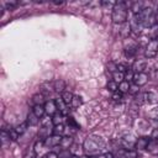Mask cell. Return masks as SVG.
Instances as JSON below:
<instances>
[{
  "instance_id": "obj_1",
  "label": "cell",
  "mask_w": 158,
  "mask_h": 158,
  "mask_svg": "<svg viewBox=\"0 0 158 158\" xmlns=\"http://www.w3.org/2000/svg\"><path fill=\"white\" fill-rule=\"evenodd\" d=\"M104 147H105V142H104L102 137L96 136V135L88 136L83 143V149H84L85 154L93 156V157L96 156L98 153H100Z\"/></svg>"
},
{
  "instance_id": "obj_2",
  "label": "cell",
  "mask_w": 158,
  "mask_h": 158,
  "mask_svg": "<svg viewBox=\"0 0 158 158\" xmlns=\"http://www.w3.org/2000/svg\"><path fill=\"white\" fill-rule=\"evenodd\" d=\"M135 22L141 25L142 27L152 28L154 25H157V17L151 7H144L138 15H135Z\"/></svg>"
},
{
  "instance_id": "obj_3",
  "label": "cell",
  "mask_w": 158,
  "mask_h": 158,
  "mask_svg": "<svg viewBox=\"0 0 158 158\" xmlns=\"http://www.w3.org/2000/svg\"><path fill=\"white\" fill-rule=\"evenodd\" d=\"M127 6L128 4L125 2V1H117L115 2L114 7H112V15H111V19L114 21V23H125L127 21Z\"/></svg>"
},
{
  "instance_id": "obj_4",
  "label": "cell",
  "mask_w": 158,
  "mask_h": 158,
  "mask_svg": "<svg viewBox=\"0 0 158 158\" xmlns=\"http://www.w3.org/2000/svg\"><path fill=\"white\" fill-rule=\"evenodd\" d=\"M158 53V38L156 40H151L147 46H146V49H144V56L147 58H154Z\"/></svg>"
},
{
  "instance_id": "obj_5",
  "label": "cell",
  "mask_w": 158,
  "mask_h": 158,
  "mask_svg": "<svg viewBox=\"0 0 158 158\" xmlns=\"http://www.w3.org/2000/svg\"><path fill=\"white\" fill-rule=\"evenodd\" d=\"M116 158H138V153L133 149L121 148L116 152Z\"/></svg>"
},
{
  "instance_id": "obj_6",
  "label": "cell",
  "mask_w": 158,
  "mask_h": 158,
  "mask_svg": "<svg viewBox=\"0 0 158 158\" xmlns=\"http://www.w3.org/2000/svg\"><path fill=\"white\" fill-rule=\"evenodd\" d=\"M60 141H62V136H58V135H51L49 137H47L44 141H43V144L46 147H57L60 144Z\"/></svg>"
},
{
  "instance_id": "obj_7",
  "label": "cell",
  "mask_w": 158,
  "mask_h": 158,
  "mask_svg": "<svg viewBox=\"0 0 158 158\" xmlns=\"http://www.w3.org/2000/svg\"><path fill=\"white\" fill-rule=\"evenodd\" d=\"M148 79H149V77H148L147 73H144V72L143 73H136L135 77H133V83L137 86H143V85L147 84Z\"/></svg>"
},
{
  "instance_id": "obj_8",
  "label": "cell",
  "mask_w": 158,
  "mask_h": 158,
  "mask_svg": "<svg viewBox=\"0 0 158 158\" xmlns=\"http://www.w3.org/2000/svg\"><path fill=\"white\" fill-rule=\"evenodd\" d=\"M146 68H147V63H146L143 59H137V60L133 63V65H132L131 69H132L133 73L136 74V73H143Z\"/></svg>"
},
{
  "instance_id": "obj_9",
  "label": "cell",
  "mask_w": 158,
  "mask_h": 158,
  "mask_svg": "<svg viewBox=\"0 0 158 158\" xmlns=\"http://www.w3.org/2000/svg\"><path fill=\"white\" fill-rule=\"evenodd\" d=\"M51 131H53V128H51L48 123H43V125L41 126V128L38 130V137H40L41 139H43V141H44L47 137H49V136H51V135H49V133H51Z\"/></svg>"
},
{
  "instance_id": "obj_10",
  "label": "cell",
  "mask_w": 158,
  "mask_h": 158,
  "mask_svg": "<svg viewBox=\"0 0 158 158\" xmlns=\"http://www.w3.org/2000/svg\"><path fill=\"white\" fill-rule=\"evenodd\" d=\"M136 141H137V139H135L133 136L128 135V136H125V137L121 139V143H122V146H123L126 149H132V148H135Z\"/></svg>"
},
{
  "instance_id": "obj_11",
  "label": "cell",
  "mask_w": 158,
  "mask_h": 158,
  "mask_svg": "<svg viewBox=\"0 0 158 158\" xmlns=\"http://www.w3.org/2000/svg\"><path fill=\"white\" fill-rule=\"evenodd\" d=\"M149 138L148 137H139L137 141H136V144H135V148L137 151H143V149H147L148 144H149Z\"/></svg>"
},
{
  "instance_id": "obj_12",
  "label": "cell",
  "mask_w": 158,
  "mask_h": 158,
  "mask_svg": "<svg viewBox=\"0 0 158 158\" xmlns=\"http://www.w3.org/2000/svg\"><path fill=\"white\" fill-rule=\"evenodd\" d=\"M44 110H46V114L48 116H53L56 112H57V105H56V101L53 100H49V101H46L44 104Z\"/></svg>"
},
{
  "instance_id": "obj_13",
  "label": "cell",
  "mask_w": 158,
  "mask_h": 158,
  "mask_svg": "<svg viewBox=\"0 0 158 158\" xmlns=\"http://www.w3.org/2000/svg\"><path fill=\"white\" fill-rule=\"evenodd\" d=\"M143 98H144V101L148 104H157L158 102V95L153 91H148V93L143 94Z\"/></svg>"
},
{
  "instance_id": "obj_14",
  "label": "cell",
  "mask_w": 158,
  "mask_h": 158,
  "mask_svg": "<svg viewBox=\"0 0 158 158\" xmlns=\"http://www.w3.org/2000/svg\"><path fill=\"white\" fill-rule=\"evenodd\" d=\"M31 104L33 106H36V105H44L46 104L44 102V95L42 93L41 94H35L32 96V99H31Z\"/></svg>"
},
{
  "instance_id": "obj_15",
  "label": "cell",
  "mask_w": 158,
  "mask_h": 158,
  "mask_svg": "<svg viewBox=\"0 0 158 158\" xmlns=\"http://www.w3.org/2000/svg\"><path fill=\"white\" fill-rule=\"evenodd\" d=\"M72 143H73V138L70 136H65V137H62V141H60L59 146L62 147V149L69 151V147L72 146Z\"/></svg>"
},
{
  "instance_id": "obj_16",
  "label": "cell",
  "mask_w": 158,
  "mask_h": 158,
  "mask_svg": "<svg viewBox=\"0 0 158 158\" xmlns=\"http://www.w3.org/2000/svg\"><path fill=\"white\" fill-rule=\"evenodd\" d=\"M143 9H144V4L141 2V1L132 2V5H131V10H132V12H133L135 15H138Z\"/></svg>"
},
{
  "instance_id": "obj_17",
  "label": "cell",
  "mask_w": 158,
  "mask_h": 158,
  "mask_svg": "<svg viewBox=\"0 0 158 158\" xmlns=\"http://www.w3.org/2000/svg\"><path fill=\"white\" fill-rule=\"evenodd\" d=\"M53 86H54V91H57V93H63V91H65L64 89H65V83L62 80V79H58V80H56V81H53Z\"/></svg>"
},
{
  "instance_id": "obj_18",
  "label": "cell",
  "mask_w": 158,
  "mask_h": 158,
  "mask_svg": "<svg viewBox=\"0 0 158 158\" xmlns=\"http://www.w3.org/2000/svg\"><path fill=\"white\" fill-rule=\"evenodd\" d=\"M56 101V105H57V109H58V111L60 112V114H63V115H65L67 114V111H68V109H67V104L62 100V99H57V100H54Z\"/></svg>"
},
{
  "instance_id": "obj_19",
  "label": "cell",
  "mask_w": 158,
  "mask_h": 158,
  "mask_svg": "<svg viewBox=\"0 0 158 158\" xmlns=\"http://www.w3.org/2000/svg\"><path fill=\"white\" fill-rule=\"evenodd\" d=\"M63 120H64V115H63V114H60V112L58 111V112H56V114L52 116L51 122H52L54 126H57V125L63 123Z\"/></svg>"
},
{
  "instance_id": "obj_20",
  "label": "cell",
  "mask_w": 158,
  "mask_h": 158,
  "mask_svg": "<svg viewBox=\"0 0 158 158\" xmlns=\"http://www.w3.org/2000/svg\"><path fill=\"white\" fill-rule=\"evenodd\" d=\"M136 53H137V46H136V44H131V46H128V47L125 48V54H126V57H128V58L135 57Z\"/></svg>"
},
{
  "instance_id": "obj_21",
  "label": "cell",
  "mask_w": 158,
  "mask_h": 158,
  "mask_svg": "<svg viewBox=\"0 0 158 158\" xmlns=\"http://www.w3.org/2000/svg\"><path fill=\"white\" fill-rule=\"evenodd\" d=\"M32 112L38 117V118H41L44 114H46V110H44V105H36V106H33V109H32Z\"/></svg>"
},
{
  "instance_id": "obj_22",
  "label": "cell",
  "mask_w": 158,
  "mask_h": 158,
  "mask_svg": "<svg viewBox=\"0 0 158 158\" xmlns=\"http://www.w3.org/2000/svg\"><path fill=\"white\" fill-rule=\"evenodd\" d=\"M73 96H74V95H73L70 91H63V93H62V98H60V99H62V100H63V101L69 106V105H70V102H72V100H73Z\"/></svg>"
},
{
  "instance_id": "obj_23",
  "label": "cell",
  "mask_w": 158,
  "mask_h": 158,
  "mask_svg": "<svg viewBox=\"0 0 158 158\" xmlns=\"http://www.w3.org/2000/svg\"><path fill=\"white\" fill-rule=\"evenodd\" d=\"M81 104H83L81 98H80L79 95H74V96H73V100H72V102H70L69 106H70L72 109H77V107H79Z\"/></svg>"
},
{
  "instance_id": "obj_24",
  "label": "cell",
  "mask_w": 158,
  "mask_h": 158,
  "mask_svg": "<svg viewBox=\"0 0 158 158\" xmlns=\"http://www.w3.org/2000/svg\"><path fill=\"white\" fill-rule=\"evenodd\" d=\"M38 121H40V118H38L33 112H31V114L27 116V120H26V122H27L30 126H36V125L38 123Z\"/></svg>"
},
{
  "instance_id": "obj_25",
  "label": "cell",
  "mask_w": 158,
  "mask_h": 158,
  "mask_svg": "<svg viewBox=\"0 0 158 158\" xmlns=\"http://www.w3.org/2000/svg\"><path fill=\"white\" fill-rule=\"evenodd\" d=\"M130 86H131V84H130L128 81L123 80V81H121V83L118 84V91H121L122 94L128 93V91H130Z\"/></svg>"
},
{
  "instance_id": "obj_26",
  "label": "cell",
  "mask_w": 158,
  "mask_h": 158,
  "mask_svg": "<svg viewBox=\"0 0 158 158\" xmlns=\"http://www.w3.org/2000/svg\"><path fill=\"white\" fill-rule=\"evenodd\" d=\"M112 80H114V81H116L117 84H120L121 81H123V80H125V74L117 70V72H115V73L112 74Z\"/></svg>"
},
{
  "instance_id": "obj_27",
  "label": "cell",
  "mask_w": 158,
  "mask_h": 158,
  "mask_svg": "<svg viewBox=\"0 0 158 158\" xmlns=\"http://www.w3.org/2000/svg\"><path fill=\"white\" fill-rule=\"evenodd\" d=\"M27 127H28V123H27V122L25 121V122H22V123H20V125H17L15 130H16V132H17V133H19V135L21 136L22 133H25V132H26Z\"/></svg>"
},
{
  "instance_id": "obj_28",
  "label": "cell",
  "mask_w": 158,
  "mask_h": 158,
  "mask_svg": "<svg viewBox=\"0 0 158 158\" xmlns=\"http://www.w3.org/2000/svg\"><path fill=\"white\" fill-rule=\"evenodd\" d=\"M64 125L63 123H60V125H57V126H54V128H53V131H52V133L53 135H58V136H62L63 133H64Z\"/></svg>"
},
{
  "instance_id": "obj_29",
  "label": "cell",
  "mask_w": 158,
  "mask_h": 158,
  "mask_svg": "<svg viewBox=\"0 0 158 158\" xmlns=\"http://www.w3.org/2000/svg\"><path fill=\"white\" fill-rule=\"evenodd\" d=\"M67 123H68V126H69V128H74V130H77V128H79V125L75 122V120L73 118V117H70V116H68L67 118Z\"/></svg>"
},
{
  "instance_id": "obj_30",
  "label": "cell",
  "mask_w": 158,
  "mask_h": 158,
  "mask_svg": "<svg viewBox=\"0 0 158 158\" xmlns=\"http://www.w3.org/2000/svg\"><path fill=\"white\" fill-rule=\"evenodd\" d=\"M107 89H109L110 91L115 93V91H117V90H118V84H117L116 81L111 80V81H109V84H107Z\"/></svg>"
},
{
  "instance_id": "obj_31",
  "label": "cell",
  "mask_w": 158,
  "mask_h": 158,
  "mask_svg": "<svg viewBox=\"0 0 158 158\" xmlns=\"http://www.w3.org/2000/svg\"><path fill=\"white\" fill-rule=\"evenodd\" d=\"M133 77H135V73H133V70L130 68V69H128V70L125 73V80L130 83L131 80H133Z\"/></svg>"
},
{
  "instance_id": "obj_32",
  "label": "cell",
  "mask_w": 158,
  "mask_h": 158,
  "mask_svg": "<svg viewBox=\"0 0 158 158\" xmlns=\"http://www.w3.org/2000/svg\"><path fill=\"white\" fill-rule=\"evenodd\" d=\"M9 135H10V138H11V141H16L17 138H19V133L16 132V130L15 128H10L9 130Z\"/></svg>"
},
{
  "instance_id": "obj_33",
  "label": "cell",
  "mask_w": 158,
  "mask_h": 158,
  "mask_svg": "<svg viewBox=\"0 0 158 158\" xmlns=\"http://www.w3.org/2000/svg\"><path fill=\"white\" fill-rule=\"evenodd\" d=\"M107 68H109V72H110L111 74H114L115 72H117V64H116V63H114V62H109Z\"/></svg>"
},
{
  "instance_id": "obj_34",
  "label": "cell",
  "mask_w": 158,
  "mask_h": 158,
  "mask_svg": "<svg viewBox=\"0 0 158 158\" xmlns=\"http://www.w3.org/2000/svg\"><path fill=\"white\" fill-rule=\"evenodd\" d=\"M112 99L115 100V101H120L121 99H122V93L121 91H115V93H112Z\"/></svg>"
},
{
  "instance_id": "obj_35",
  "label": "cell",
  "mask_w": 158,
  "mask_h": 158,
  "mask_svg": "<svg viewBox=\"0 0 158 158\" xmlns=\"http://www.w3.org/2000/svg\"><path fill=\"white\" fill-rule=\"evenodd\" d=\"M23 158H36V151L35 149H30L25 153V157Z\"/></svg>"
},
{
  "instance_id": "obj_36",
  "label": "cell",
  "mask_w": 158,
  "mask_h": 158,
  "mask_svg": "<svg viewBox=\"0 0 158 158\" xmlns=\"http://www.w3.org/2000/svg\"><path fill=\"white\" fill-rule=\"evenodd\" d=\"M17 5H19V2H17V1H7V2H6V7H7L9 10L15 9Z\"/></svg>"
},
{
  "instance_id": "obj_37",
  "label": "cell",
  "mask_w": 158,
  "mask_h": 158,
  "mask_svg": "<svg viewBox=\"0 0 158 158\" xmlns=\"http://www.w3.org/2000/svg\"><path fill=\"white\" fill-rule=\"evenodd\" d=\"M42 158H58V154L54 153V152H48V153H46Z\"/></svg>"
},
{
  "instance_id": "obj_38",
  "label": "cell",
  "mask_w": 158,
  "mask_h": 158,
  "mask_svg": "<svg viewBox=\"0 0 158 158\" xmlns=\"http://www.w3.org/2000/svg\"><path fill=\"white\" fill-rule=\"evenodd\" d=\"M96 158H114V154L107 152V153H102V154H99Z\"/></svg>"
},
{
  "instance_id": "obj_39",
  "label": "cell",
  "mask_w": 158,
  "mask_h": 158,
  "mask_svg": "<svg viewBox=\"0 0 158 158\" xmlns=\"http://www.w3.org/2000/svg\"><path fill=\"white\" fill-rule=\"evenodd\" d=\"M151 138H153V139H157V138H158V128H154V130L152 131Z\"/></svg>"
},
{
  "instance_id": "obj_40",
  "label": "cell",
  "mask_w": 158,
  "mask_h": 158,
  "mask_svg": "<svg viewBox=\"0 0 158 158\" xmlns=\"http://www.w3.org/2000/svg\"><path fill=\"white\" fill-rule=\"evenodd\" d=\"M138 88H139V86H137L136 84H135V85H131L128 93H138Z\"/></svg>"
},
{
  "instance_id": "obj_41",
  "label": "cell",
  "mask_w": 158,
  "mask_h": 158,
  "mask_svg": "<svg viewBox=\"0 0 158 158\" xmlns=\"http://www.w3.org/2000/svg\"><path fill=\"white\" fill-rule=\"evenodd\" d=\"M85 158H96V157H93V156H86Z\"/></svg>"
},
{
  "instance_id": "obj_42",
  "label": "cell",
  "mask_w": 158,
  "mask_h": 158,
  "mask_svg": "<svg viewBox=\"0 0 158 158\" xmlns=\"http://www.w3.org/2000/svg\"><path fill=\"white\" fill-rule=\"evenodd\" d=\"M70 158H80V157H78V156H72Z\"/></svg>"
},
{
  "instance_id": "obj_43",
  "label": "cell",
  "mask_w": 158,
  "mask_h": 158,
  "mask_svg": "<svg viewBox=\"0 0 158 158\" xmlns=\"http://www.w3.org/2000/svg\"><path fill=\"white\" fill-rule=\"evenodd\" d=\"M156 142H157V144H158V138H157V139H156Z\"/></svg>"
}]
</instances>
